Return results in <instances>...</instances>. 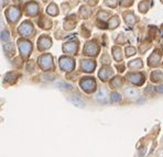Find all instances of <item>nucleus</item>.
<instances>
[{
    "instance_id": "5",
    "label": "nucleus",
    "mask_w": 163,
    "mask_h": 157,
    "mask_svg": "<svg viewBox=\"0 0 163 157\" xmlns=\"http://www.w3.org/2000/svg\"><path fill=\"white\" fill-rule=\"evenodd\" d=\"M158 91H160V92H162V91H163V86H161V87H159V88H158Z\"/></svg>"
},
{
    "instance_id": "4",
    "label": "nucleus",
    "mask_w": 163,
    "mask_h": 157,
    "mask_svg": "<svg viewBox=\"0 0 163 157\" xmlns=\"http://www.w3.org/2000/svg\"><path fill=\"white\" fill-rule=\"evenodd\" d=\"M145 150L146 148H141V156H145Z\"/></svg>"
},
{
    "instance_id": "3",
    "label": "nucleus",
    "mask_w": 163,
    "mask_h": 157,
    "mask_svg": "<svg viewBox=\"0 0 163 157\" xmlns=\"http://www.w3.org/2000/svg\"><path fill=\"white\" fill-rule=\"evenodd\" d=\"M111 96H112V97H111V100H112V101H116V100H120V96H119L118 93H112Z\"/></svg>"
},
{
    "instance_id": "2",
    "label": "nucleus",
    "mask_w": 163,
    "mask_h": 157,
    "mask_svg": "<svg viewBox=\"0 0 163 157\" xmlns=\"http://www.w3.org/2000/svg\"><path fill=\"white\" fill-rule=\"evenodd\" d=\"M97 99L98 100L102 99L103 101H105V99H106V90L105 89H102V90L98 91V93H97Z\"/></svg>"
},
{
    "instance_id": "1",
    "label": "nucleus",
    "mask_w": 163,
    "mask_h": 157,
    "mask_svg": "<svg viewBox=\"0 0 163 157\" xmlns=\"http://www.w3.org/2000/svg\"><path fill=\"white\" fill-rule=\"evenodd\" d=\"M124 95L127 97H130V98H137L138 95H139V92L136 89H126L124 90Z\"/></svg>"
}]
</instances>
